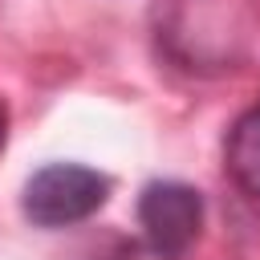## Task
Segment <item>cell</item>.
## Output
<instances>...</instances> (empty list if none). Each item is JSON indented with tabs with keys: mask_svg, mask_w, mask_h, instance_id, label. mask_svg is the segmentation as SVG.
Instances as JSON below:
<instances>
[{
	"mask_svg": "<svg viewBox=\"0 0 260 260\" xmlns=\"http://www.w3.org/2000/svg\"><path fill=\"white\" fill-rule=\"evenodd\" d=\"M110 199V179L81 162H49L24 183V215L37 228H69Z\"/></svg>",
	"mask_w": 260,
	"mask_h": 260,
	"instance_id": "1",
	"label": "cell"
},
{
	"mask_svg": "<svg viewBox=\"0 0 260 260\" xmlns=\"http://www.w3.org/2000/svg\"><path fill=\"white\" fill-rule=\"evenodd\" d=\"M138 223L146 232V244L175 260L199 236L203 199L187 183H150L138 199Z\"/></svg>",
	"mask_w": 260,
	"mask_h": 260,
	"instance_id": "2",
	"label": "cell"
},
{
	"mask_svg": "<svg viewBox=\"0 0 260 260\" xmlns=\"http://www.w3.org/2000/svg\"><path fill=\"white\" fill-rule=\"evenodd\" d=\"M223 167L248 199H260V106L232 122L223 138Z\"/></svg>",
	"mask_w": 260,
	"mask_h": 260,
	"instance_id": "3",
	"label": "cell"
},
{
	"mask_svg": "<svg viewBox=\"0 0 260 260\" xmlns=\"http://www.w3.org/2000/svg\"><path fill=\"white\" fill-rule=\"evenodd\" d=\"M4 142H8V110L0 102V150H4Z\"/></svg>",
	"mask_w": 260,
	"mask_h": 260,
	"instance_id": "4",
	"label": "cell"
}]
</instances>
